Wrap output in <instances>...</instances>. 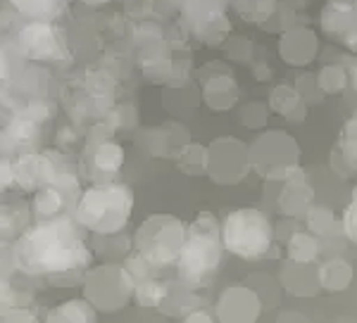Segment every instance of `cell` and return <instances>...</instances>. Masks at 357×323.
<instances>
[{
	"label": "cell",
	"mask_w": 357,
	"mask_h": 323,
	"mask_svg": "<svg viewBox=\"0 0 357 323\" xmlns=\"http://www.w3.org/2000/svg\"><path fill=\"white\" fill-rule=\"evenodd\" d=\"M222 238L234 255L257 259L272 245V226L260 212L241 210L224 221Z\"/></svg>",
	"instance_id": "7a4b0ae2"
},
{
	"label": "cell",
	"mask_w": 357,
	"mask_h": 323,
	"mask_svg": "<svg viewBox=\"0 0 357 323\" xmlns=\"http://www.w3.org/2000/svg\"><path fill=\"white\" fill-rule=\"evenodd\" d=\"M26 245H29V255L36 262V269L43 271H65L77 267V250H82V242L77 235H72L67 230V223L62 221L50 223V226H41L33 233L26 235Z\"/></svg>",
	"instance_id": "6da1fadb"
},
{
	"label": "cell",
	"mask_w": 357,
	"mask_h": 323,
	"mask_svg": "<svg viewBox=\"0 0 357 323\" xmlns=\"http://www.w3.org/2000/svg\"><path fill=\"white\" fill-rule=\"evenodd\" d=\"M217 255L215 250V240L210 238L207 233H203L200 238H193L191 242L186 245L181 255V274L186 276L188 281H198L200 276H207L212 274L217 267Z\"/></svg>",
	"instance_id": "3957f363"
}]
</instances>
